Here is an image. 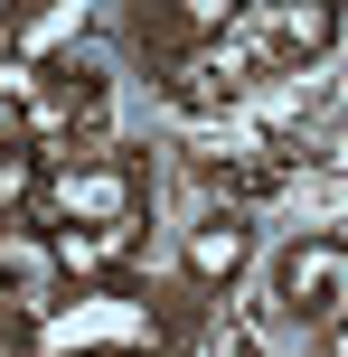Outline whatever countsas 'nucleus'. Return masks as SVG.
<instances>
[{
	"mask_svg": "<svg viewBox=\"0 0 348 357\" xmlns=\"http://www.w3.org/2000/svg\"><path fill=\"white\" fill-rule=\"evenodd\" d=\"M339 291H348V245L301 235V245L282 254V301H292V320H348Z\"/></svg>",
	"mask_w": 348,
	"mask_h": 357,
	"instance_id": "7ed1b4c3",
	"label": "nucleus"
},
{
	"mask_svg": "<svg viewBox=\"0 0 348 357\" xmlns=\"http://www.w3.org/2000/svg\"><path fill=\"white\" fill-rule=\"evenodd\" d=\"M236 273H245V216L226 207V216H207V226L188 235V282L217 291V282H236Z\"/></svg>",
	"mask_w": 348,
	"mask_h": 357,
	"instance_id": "39448f33",
	"label": "nucleus"
},
{
	"mask_svg": "<svg viewBox=\"0 0 348 357\" xmlns=\"http://www.w3.org/2000/svg\"><path fill=\"white\" fill-rule=\"evenodd\" d=\"M29 226H132V169L123 160H47L29 197Z\"/></svg>",
	"mask_w": 348,
	"mask_h": 357,
	"instance_id": "f257e3e1",
	"label": "nucleus"
},
{
	"mask_svg": "<svg viewBox=\"0 0 348 357\" xmlns=\"http://www.w3.org/2000/svg\"><path fill=\"white\" fill-rule=\"evenodd\" d=\"M47 245H56V264H66L75 282H113V273L132 264V226H56Z\"/></svg>",
	"mask_w": 348,
	"mask_h": 357,
	"instance_id": "20e7f679",
	"label": "nucleus"
},
{
	"mask_svg": "<svg viewBox=\"0 0 348 357\" xmlns=\"http://www.w3.org/2000/svg\"><path fill=\"white\" fill-rule=\"evenodd\" d=\"M151 339V310H132V301H75L66 320H38L29 329V357H94V348H142Z\"/></svg>",
	"mask_w": 348,
	"mask_h": 357,
	"instance_id": "f03ea898",
	"label": "nucleus"
},
{
	"mask_svg": "<svg viewBox=\"0 0 348 357\" xmlns=\"http://www.w3.org/2000/svg\"><path fill=\"white\" fill-rule=\"evenodd\" d=\"M330 357H348V320H330Z\"/></svg>",
	"mask_w": 348,
	"mask_h": 357,
	"instance_id": "423d86ee",
	"label": "nucleus"
}]
</instances>
